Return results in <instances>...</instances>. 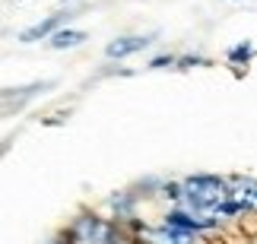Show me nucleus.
<instances>
[{"mask_svg":"<svg viewBox=\"0 0 257 244\" xmlns=\"http://www.w3.org/2000/svg\"><path fill=\"white\" fill-rule=\"evenodd\" d=\"M184 197L191 200L194 209L200 212H225V216H232V212H238V206L232 203V187L219 178H210V174H197V178H187L184 181Z\"/></svg>","mask_w":257,"mask_h":244,"instance_id":"1","label":"nucleus"},{"mask_svg":"<svg viewBox=\"0 0 257 244\" xmlns=\"http://www.w3.org/2000/svg\"><path fill=\"white\" fill-rule=\"evenodd\" d=\"M229 187H232V203L238 209H257V181H251V178H235Z\"/></svg>","mask_w":257,"mask_h":244,"instance_id":"2","label":"nucleus"},{"mask_svg":"<svg viewBox=\"0 0 257 244\" xmlns=\"http://www.w3.org/2000/svg\"><path fill=\"white\" fill-rule=\"evenodd\" d=\"M143 238L150 241V244H194L191 235H184V231H178V228H159V231H143Z\"/></svg>","mask_w":257,"mask_h":244,"instance_id":"3","label":"nucleus"},{"mask_svg":"<svg viewBox=\"0 0 257 244\" xmlns=\"http://www.w3.org/2000/svg\"><path fill=\"white\" fill-rule=\"evenodd\" d=\"M165 225L169 228H178V231H187V228H210L213 225V219H191L187 212H172L169 219H165Z\"/></svg>","mask_w":257,"mask_h":244,"instance_id":"4","label":"nucleus"},{"mask_svg":"<svg viewBox=\"0 0 257 244\" xmlns=\"http://www.w3.org/2000/svg\"><path fill=\"white\" fill-rule=\"evenodd\" d=\"M150 42L146 38H117V42L108 45V57H127L134 51H140V48H146Z\"/></svg>","mask_w":257,"mask_h":244,"instance_id":"5","label":"nucleus"},{"mask_svg":"<svg viewBox=\"0 0 257 244\" xmlns=\"http://www.w3.org/2000/svg\"><path fill=\"white\" fill-rule=\"evenodd\" d=\"M76 235L86 238V241H92V238L105 241V238H108V228H105V225H98L95 219H80V225H76Z\"/></svg>","mask_w":257,"mask_h":244,"instance_id":"6","label":"nucleus"},{"mask_svg":"<svg viewBox=\"0 0 257 244\" xmlns=\"http://www.w3.org/2000/svg\"><path fill=\"white\" fill-rule=\"evenodd\" d=\"M83 42H86V35L83 32H70V29H67V32H54V38H51L54 48H76Z\"/></svg>","mask_w":257,"mask_h":244,"instance_id":"7","label":"nucleus"},{"mask_svg":"<svg viewBox=\"0 0 257 244\" xmlns=\"http://www.w3.org/2000/svg\"><path fill=\"white\" fill-rule=\"evenodd\" d=\"M57 26V16H51V19H45V23H38V26H32V29H26L23 35H19V42H35V38H42V35H48L51 29Z\"/></svg>","mask_w":257,"mask_h":244,"instance_id":"8","label":"nucleus"},{"mask_svg":"<svg viewBox=\"0 0 257 244\" xmlns=\"http://www.w3.org/2000/svg\"><path fill=\"white\" fill-rule=\"evenodd\" d=\"M251 51H248V48H235V51H232V57H235V61H238V57H248Z\"/></svg>","mask_w":257,"mask_h":244,"instance_id":"9","label":"nucleus"},{"mask_svg":"<svg viewBox=\"0 0 257 244\" xmlns=\"http://www.w3.org/2000/svg\"><path fill=\"white\" fill-rule=\"evenodd\" d=\"M57 244H61V241H57Z\"/></svg>","mask_w":257,"mask_h":244,"instance_id":"10","label":"nucleus"}]
</instances>
